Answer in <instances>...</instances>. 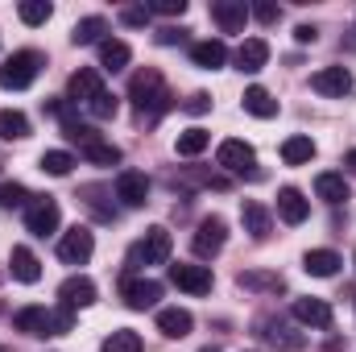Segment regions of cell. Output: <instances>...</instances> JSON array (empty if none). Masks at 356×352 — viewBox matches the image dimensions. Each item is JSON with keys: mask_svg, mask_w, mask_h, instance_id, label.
<instances>
[{"mask_svg": "<svg viewBox=\"0 0 356 352\" xmlns=\"http://www.w3.org/2000/svg\"><path fill=\"white\" fill-rule=\"evenodd\" d=\"M129 99H133L141 112H149V116H162V112L170 108V91H166L162 75H158L154 67H145V71H137V75L129 79Z\"/></svg>", "mask_w": 356, "mask_h": 352, "instance_id": "obj_1", "label": "cell"}, {"mask_svg": "<svg viewBox=\"0 0 356 352\" xmlns=\"http://www.w3.org/2000/svg\"><path fill=\"white\" fill-rule=\"evenodd\" d=\"M42 67H46V58H42L38 50H17V54H8L4 67H0V88L4 91H25L38 79Z\"/></svg>", "mask_w": 356, "mask_h": 352, "instance_id": "obj_2", "label": "cell"}, {"mask_svg": "<svg viewBox=\"0 0 356 352\" xmlns=\"http://www.w3.org/2000/svg\"><path fill=\"white\" fill-rule=\"evenodd\" d=\"M170 249H175L170 228L154 224V228H149V232L129 249V265H166V262H170Z\"/></svg>", "mask_w": 356, "mask_h": 352, "instance_id": "obj_3", "label": "cell"}, {"mask_svg": "<svg viewBox=\"0 0 356 352\" xmlns=\"http://www.w3.org/2000/svg\"><path fill=\"white\" fill-rule=\"evenodd\" d=\"M216 162L224 166V170H232V175H249V178H261V170H253V145L249 141H241V137H228V141H220V150H216Z\"/></svg>", "mask_w": 356, "mask_h": 352, "instance_id": "obj_4", "label": "cell"}, {"mask_svg": "<svg viewBox=\"0 0 356 352\" xmlns=\"http://www.w3.org/2000/svg\"><path fill=\"white\" fill-rule=\"evenodd\" d=\"M224 241H228V224H224L220 216H207V220H199V228H195V237H191V249H195V257L211 262V257L224 249Z\"/></svg>", "mask_w": 356, "mask_h": 352, "instance_id": "obj_5", "label": "cell"}, {"mask_svg": "<svg viewBox=\"0 0 356 352\" xmlns=\"http://www.w3.org/2000/svg\"><path fill=\"white\" fill-rule=\"evenodd\" d=\"M91 253H95V237H91L83 224H75L71 232H63V241H58V262H67V265H88Z\"/></svg>", "mask_w": 356, "mask_h": 352, "instance_id": "obj_6", "label": "cell"}, {"mask_svg": "<svg viewBox=\"0 0 356 352\" xmlns=\"http://www.w3.org/2000/svg\"><path fill=\"white\" fill-rule=\"evenodd\" d=\"M25 228H29L33 237H50V232L58 228V203H54L50 195L29 199V207H25Z\"/></svg>", "mask_w": 356, "mask_h": 352, "instance_id": "obj_7", "label": "cell"}, {"mask_svg": "<svg viewBox=\"0 0 356 352\" xmlns=\"http://www.w3.org/2000/svg\"><path fill=\"white\" fill-rule=\"evenodd\" d=\"M257 336L266 340L269 349H282V352L307 349V336H302V332H294V328H290V323H282V319H261V323H257Z\"/></svg>", "mask_w": 356, "mask_h": 352, "instance_id": "obj_8", "label": "cell"}, {"mask_svg": "<svg viewBox=\"0 0 356 352\" xmlns=\"http://www.w3.org/2000/svg\"><path fill=\"white\" fill-rule=\"evenodd\" d=\"M120 294H124V303H129L133 311H149V307H158V298H162V282H154V278H124Z\"/></svg>", "mask_w": 356, "mask_h": 352, "instance_id": "obj_9", "label": "cell"}, {"mask_svg": "<svg viewBox=\"0 0 356 352\" xmlns=\"http://www.w3.org/2000/svg\"><path fill=\"white\" fill-rule=\"evenodd\" d=\"M211 21L220 25V33H245L249 4L245 0H211Z\"/></svg>", "mask_w": 356, "mask_h": 352, "instance_id": "obj_10", "label": "cell"}, {"mask_svg": "<svg viewBox=\"0 0 356 352\" xmlns=\"http://www.w3.org/2000/svg\"><path fill=\"white\" fill-rule=\"evenodd\" d=\"M116 199L124 207H145L149 203V178L141 170H120L116 175Z\"/></svg>", "mask_w": 356, "mask_h": 352, "instance_id": "obj_11", "label": "cell"}, {"mask_svg": "<svg viewBox=\"0 0 356 352\" xmlns=\"http://www.w3.org/2000/svg\"><path fill=\"white\" fill-rule=\"evenodd\" d=\"M170 282H175L178 290H186V294H207L216 278H211V269H207V265L178 262V265H170Z\"/></svg>", "mask_w": 356, "mask_h": 352, "instance_id": "obj_12", "label": "cell"}, {"mask_svg": "<svg viewBox=\"0 0 356 352\" xmlns=\"http://www.w3.org/2000/svg\"><path fill=\"white\" fill-rule=\"evenodd\" d=\"M311 88L319 91V95L344 99V95L353 91V71H348V67H323V71L311 75Z\"/></svg>", "mask_w": 356, "mask_h": 352, "instance_id": "obj_13", "label": "cell"}, {"mask_svg": "<svg viewBox=\"0 0 356 352\" xmlns=\"http://www.w3.org/2000/svg\"><path fill=\"white\" fill-rule=\"evenodd\" d=\"M104 91V79H99V71H91V67H79L75 75H71V83H67V99L71 104H83L88 108L91 99Z\"/></svg>", "mask_w": 356, "mask_h": 352, "instance_id": "obj_14", "label": "cell"}, {"mask_svg": "<svg viewBox=\"0 0 356 352\" xmlns=\"http://www.w3.org/2000/svg\"><path fill=\"white\" fill-rule=\"evenodd\" d=\"M241 224H245V232H249L253 241H266L269 228H273V216H269L266 203H257V199H245V203H241Z\"/></svg>", "mask_w": 356, "mask_h": 352, "instance_id": "obj_15", "label": "cell"}, {"mask_svg": "<svg viewBox=\"0 0 356 352\" xmlns=\"http://www.w3.org/2000/svg\"><path fill=\"white\" fill-rule=\"evenodd\" d=\"M58 303L63 307H91L95 303V282L91 278H83V273H75V278H67L63 286H58Z\"/></svg>", "mask_w": 356, "mask_h": 352, "instance_id": "obj_16", "label": "cell"}, {"mask_svg": "<svg viewBox=\"0 0 356 352\" xmlns=\"http://www.w3.org/2000/svg\"><path fill=\"white\" fill-rule=\"evenodd\" d=\"M294 319L302 328H332V307L323 298H294Z\"/></svg>", "mask_w": 356, "mask_h": 352, "instance_id": "obj_17", "label": "cell"}, {"mask_svg": "<svg viewBox=\"0 0 356 352\" xmlns=\"http://www.w3.org/2000/svg\"><path fill=\"white\" fill-rule=\"evenodd\" d=\"M8 269H13V278L25 282V286H33V282L42 278V262H38V253L25 249V245H13V253H8Z\"/></svg>", "mask_w": 356, "mask_h": 352, "instance_id": "obj_18", "label": "cell"}, {"mask_svg": "<svg viewBox=\"0 0 356 352\" xmlns=\"http://www.w3.org/2000/svg\"><path fill=\"white\" fill-rule=\"evenodd\" d=\"M277 216H282L286 224H302V220L311 216V203L302 199L298 186H282V191H277Z\"/></svg>", "mask_w": 356, "mask_h": 352, "instance_id": "obj_19", "label": "cell"}, {"mask_svg": "<svg viewBox=\"0 0 356 352\" xmlns=\"http://www.w3.org/2000/svg\"><path fill=\"white\" fill-rule=\"evenodd\" d=\"M13 328L25 332V336H54V328H50V311H46V307H21V311L13 315Z\"/></svg>", "mask_w": 356, "mask_h": 352, "instance_id": "obj_20", "label": "cell"}, {"mask_svg": "<svg viewBox=\"0 0 356 352\" xmlns=\"http://www.w3.org/2000/svg\"><path fill=\"white\" fill-rule=\"evenodd\" d=\"M191 328H195L191 311H182V307H162V311H158V332H162V336L182 340V336H191Z\"/></svg>", "mask_w": 356, "mask_h": 352, "instance_id": "obj_21", "label": "cell"}, {"mask_svg": "<svg viewBox=\"0 0 356 352\" xmlns=\"http://www.w3.org/2000/svg\"><path fill=\"white\" fill-rule=\"evenodd\" d=\"M266 63H269V42L266 38H245L241 50H236V67L253 75V71H261Z\"/></svg>", "mask_w": 356, "mask_h": 352, "instance_id": "obj_22", "label": "cell"}, {"mask_svg": "<svg viewBox=\"0 0 356 352\" xmlns=\"http://www.w3.org/2000/svg\"><path fill=\"white\" fill-rule=\"evenodd\" d=\"M191 58H195V67H203V71H220V67L228 63V46H224V42H195V46H191Z\"/></svg>", "mask_w": 356, "mask_h": 352, "instance_id": "obj_23", "label": "cell"}, {"mask_svg": "<svg viewBox=\"0 0 356 352\" xmlns=\"http://www.w3.org/2000/svg\"><path fill=\"white\" fill-rule=\"evenodd\" d=\"M129 58H133V50H129L120 38H104V42H99V67H104V71H124Z\"/></svg>", "mask_w": 356, "mask_h": 352, "instance_id": "obj_24", "label": "cell"}, {"mask_svg": "<svg viewBox=\"0 0 356 352\" xmlns=\"http://www.w3.org/2000/svg\"><path fill=\"white\" fill-rule=\"evenodd\" d=\"M315 195L323 203H344L348 199V178L336 175V170H323V175L315 178Z\"/></svg>", "mask_w": 356, "mask_h": 352, "instance_id": "obj_25", "label": "cell"}, {"mask_svg": "<svg viewBox=\"0 0 356 352\" xmlns=\"http://www.w3.org/2000/svg\"><path fill=\"white\" fill-rule=\"evenodd\" d=\"M340 253H332V249H311L307 257H302V269L311 273V278H332L336 269H340Z\"/></svg>", "mask_w": 356, "mask_h": 352, "instance_id": "obj_26", "label": "cell"}, {"mask_svg": "<svg viewBox=\"0 0 356 352\" xmlns=\"http://www.w3.org/2000/svg\"><path fill=\"white\" fill-rule=\"evenodd\" d=\"M245 112H253L257 120H269V116H277V99L253 83V88H245Z\"/></svg>", "mask_w": 356, "mask_h": 352, "instance_id": "obj_27", "label": "cell"}, {"mask_svg": "<svg viewBox=\"0 0 356 352\" xmlns=\"http://www.w3.org/2000/svg\"><path fill=\"white\" fill-rule=\"evenodd\" d=\"M25 137H29V116L17 108H4L0 112V141H25Z\"/></svg>", "mask_w": 356, "mask_h": 352, "instance_id": "obj_28", "label": "cell"}, {"mask_svg": "<svg viewBox=\"0 0 356 352\" xmlns=\"http://www.w3.org/2000/svg\"><path fill=\"white\" fill-rule=\"evenodd\" d=\"M315 158V141L311 137H290V141H282V162L286 166H302V162H311Z\"/></svg>", "mask_w": 356, "mask_h": 352, "instance_id": "obj_29", "label": "cell"}, {"mask_svg": "<svg viewBox=\"0 0 356 352\" xmlns=\"http://www.w3.org/2000/svg\"><path fill=\"white\" fill-rule=\"evenodd\" d=\"M245 290H269V294H277V290H286V282H282V273H261V269H245L241 278H236Z\"/></svg>", "mask_w": 356, "mask_h": 352, "instance_id": "obj_30", "label": "cell"}, {"mask_svg": "<svg viewBox=\"0 0 356 352\" xmlns=\"http://www.w3.org/2000/svg\"><path fill=\"white\" fill-rule=\"evenodd\" d=\"M79 154L88 158L91 166H116V162H120V150H116V145H108V141H99V137L88 141V145H79Z\"/></svg>", "mask_w": 356, "mask_h": 352, "instance_id": "obj_31", "label": "cell"}, {"mask_svg": "<svg viewBox=\"0 0 356 352\" xmlns=\"http://www.w3.org/2000/svg\"><path fill=\"white\" fill-rule=\"evenodd\" d=\"M207 145H211V133H203V129H186V133H178V141H175V150L182 158H199Z\"/></svg>", "mask_w": 356, "mask_h": 352, "instance_id": "obj_32", "label": "cell"}, {"mask_svg": "<svg viewBox=\"0 0 356 352\" xmlns=\"http://www.w3.org/2000/svg\"><path fill=\"white\" fill-rule=\"evenodd\" d=\"M104 29H108V21H104V17H83V21L71 29V42H75V46H91V42H99V33H104Z\"/></svg>", "mask_w": 356, "mask_h": 352, "instance_id": "obj_33", "label": "cell"}, {"mask_svg": "<svg viewBox=\"0 0 356 352\" xmlns=\"http://www.w3.org/2000/svg\"><path fill=\"white\" fill-rule=\"evenodd\" d=\"M71 166H75V158H71L67 150H46V154H42V170H46V175L63 178V175H71Z\"/></svg>", "mask_w": 356, "mask_h": 352, "instance_id": "obj_34", "label": "cell"}, {"mask_svg": "<svg viewBox=\"0 0 356 352\" xmlns=\"http://www.w3.org/2000/svg\"><path fill=\"white\" fill-rule=\"evenodd\" d=\"M104 352H141V336L133 328H120L104 340Z\"/></svg>", "mask_w": 356, "mask_h": 352, "instance_id": "obj_35", "label": "cell"}, {"mask_svg": "<svg viewBox=\"0 0 356 352\" xmlns=\"http://www.w3.org/2000/svg\"><path fill=\"white\" fill-rule=\"evenodd\" d=\"M17 17H21L25 25H46V21L54 17V8H50L46 0H25V4L17 8Z\"/></svg>", "mask_w": 356, "mask_h": 352, "instance_id": "obj_36", "label": "cell"}, {"mask_svg": "<svg viewBox=\"0 0 356 352\" xmlns=\"http://www.w3.org/2000/svg\"><path fill=\"white\" fill-rule=\"evenodd\" d=\"M0 207H29V191L21 182H0Z\"/></svg>", "mask_w": 356, "mask_h": 352, "instance_id": "obj_37", "label": "cell"}, {"mask_svg": "<svg viewBox=\"0 0 356 352\" xmlns=\"http://www.w3.org/2000/svg\"><path fill=\"white\" fill-rule=\"evenodd\" d=\"M116 108H120V104H116V95H112V91H99V95L88 104V112L95 116V120H112V116H116Z\"/></svg>", "mask_w": 356, "mask_h": 352, "instance_id": "obj_38", "label": "cell"}, {"mask_svg": "<svg viewBox=\"0 0 356 352\" xmlns=\"http://www.w3.org/2000/svg\"><path fill=\"white\" fill-rule=\"evenodd\" d=\"M149 8V17L158 13V17H182L186 13V0H154V4H145Z\"/></svg>", "mask_w": 356, "mask_h": 352, "instance_id": "obj_39", "label": "cell"}, {"mask_svg": "<svg viewBox=\"0 0 356 352\" xmlns=\"http://www.w3.org/2000/svg\"><path fill=\"white\" fill-rule=\"evenodd\" d=\"M50 328H54V336L71 332V328H75V311H71V307H58V311H50Z\"/></svg>", "mask_w": 356, "mask_h": 352, "instance_id": "obj_40", "label": "cell"}, {"mask_svg": "<svg viewBox=\"0 0 356 352\" xmlns=\"http://www.w3.org/2000/svg\"><path fill=\"white\" fill-rule=\"evenodd\" d=\"M120 21L133 25V29H137V25H149V8H145V4H137V8H120Z\"/></svg>", "mask_w": 356, "mask_h": 352, "instance_id": "obj_41", "label": "cell"}, {"mask_svg": "<svg viewBox=\"0 0 356 352\" xmlns=\"http://www.w3.org/2000/svg\"><path fill=\"white\" fill-rule=\"evenodd\" d=\"M207 108H211V95H207V91H195V95L182 104V112H191V116H203Z\"/></svg>", "mask_w": 356, "mask_h": 352, "instance_id": "obj_42", "label": "cell"}, {"mask_svg": "<svg viewBox=\"0 0 356 352\" xmlns=\"http://www.w3.org/2000/svg\"><path fill=\"white\" fill-rule=\"evenodd\" d=\"M249 13H253V17H257L261 25H273V21L282 17V8H277V4H269V0H261V4H253Z\"/></svg>", "mask_w": 356, "mask_h": 352, "instance_id": "obj_43", "label": "cell"}, {"mask_svg": "<svg viewBox=\"0 0 356 352\" xmlns=\"http://www.w3.org/2000/svg\"><path fill=\"white\" fill-rule=\"evenodd\" d=\"M315 38H319V29H315V25H298V29H294V42H302V46H307V42H315Z\"/></svg>", "mask_w": 356, "mask_h": 352, "instance_id": "obj_44", "label": "cell"}, {"mask_svg": "<svg viewBox=\"0 0 356 352\" xmlns=\"http://www.w3.org/2000/svg\"><path fill=\"white\" fill-rule=\"evenodd\" d=\"M178 38H182L178 29H162V33H158V42H162V46H175Z\"/></svg>", "mask_w": 356, "mask_h": 352, "instance_id": "obj_45", "label": "cell"}, {"mask_svg": "<svg viewBox=\"0 0 356 352\" xmlns=\"http://www.w3.org/2000/svg\"><path fill=\"white\" fill-rule=\"evenodd\" d=\"M348 166L356 170V150H348Z\"/></svg>", "mask_w": 356, "mask_h": 352, "instance_id": "obj_46", "label": "cell"}, {"mask_svg": "<svg viewBox=\"0 0 356 352\" xmlns=\"http://www.w3.org/2000/svg\"><path fill=\"white\" fill-rule=\"evenodd\" d=\"M203 352H216V349H203Z\"/></svg>", "mask_w": 356, "mask_h": 352, "instance_id": "obj_47", "label": "cell"}, {"mask_svg": "<svg viewBox=\"0 0 356 352\" xmlns=\"http://www.w3.org/2000/svg\"><path fill=\"white\" fill-rule=\"evenodd\" d=\"M0 352H4V349H0Z\"/></svg>", "mask_w": 356, "mask_h": 352, "instance_id": "obj_48", "label": "cell"}]
</instances>
